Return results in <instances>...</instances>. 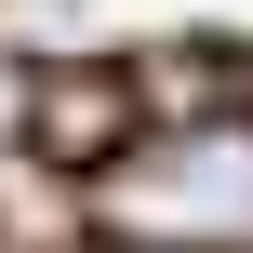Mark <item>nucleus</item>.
<instances>
[{
    "label": "nucleus",
    "instance_id": "obj_1",
    "mask_svg": "<svg viewBox=\"0 0 253 253\" xmlns=\"http://www.w3.org/2000/svg\"><path fill=\"white\" fill-rule=\"evenodd\" d=\"M93 227L133 253H253V120H187V133H147L133 160H107Z\"/></svg>",
    "mask_w": 253,
    "mask_h": 253
},
{
    "label": "nucleus",
    "instance_id": "obj_2",
    "mask_svg": "<svg viewBox=\"0 0 253 253\" xmlns=\"http://www.w3.org/2000/svg\"><path fill=\"white\" fill-rule=\"evenodd\" d=\"M40 147H53V160H133V133H120V80H107V67L40 80Z\"/></svg>",
    "mask_w": 253,
    "mask_h": 253
}]
</instances>
